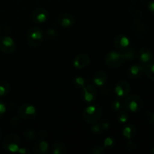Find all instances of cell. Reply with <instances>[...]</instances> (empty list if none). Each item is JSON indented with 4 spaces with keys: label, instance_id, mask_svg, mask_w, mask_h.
Returning <instances> with one entry per match:
<instances>
[{
    "label": "cell",
    "instance_id": "6da1fadb",
    "mask_svg": "<svg viewBox=\"0 0 154 154\" xmlns=\"http://www.w3.org/2000/svg\"><path fill=\"white\" fill-rule=\"evenodd\" d=\"M102 115V108L99 105H89L83 112L84 120L89 124H95L100 120Z\"/></svg>",
    "mask_w": 154,
    "mask_h": 154
},
{
    "label": "cell",
    "instance_id": "7a4b0ae2",
    "mask_svg": "<svg viewBox=\"0 0 154 154\" xmlns=\"http://www.w3.org/2000/svg\"><path fill=\"white\" fill-rule=\"evenodd\" d=\"M45 38V33L39 27H32L27 32V42L30 46L38 48L42 44Z\"/></svg>",
    "mask_w": 154,
    "mask_h": 154
},
{
    "label": "cell",
    "instance_id": "3957f363",
    "mask_svg": "<svg viewBox=\"0 0 154 154\" xmlns=\"http://www.w3.org/2000/svg\"><path fill=\"white\" fill-rule=\"evenodd\" d=\"M124 106L126 111L132 113H137L141 111L144 106V102L140 96L131 95L126 96L124 101Z\"/></svg>",
    "mask_w": 154,
    "mask_h": 154
},
{
    "label": "cell",
    "instance_id": "277c9868",
    "mask_svg": "<svg viewBox=\"0 0 154 154\" xmlns=\"http://www.w3.org/2000/svg\"><path fill=\"white\" fill-rule=\"evenodd\" d=\"M20 138L16 134H9L5 138L2 147L7 151L11 153H17L20 147Z\"/></svg>",
    "mask_w": 154,
    "mask_h": 154
},
{
    "label": "cell",
    "instance_id": "5b68a950",
    "mask_svg": "<svg viewBox=\"0 0 154 154\" xmlns=\"http://www.w3.org/2000/svg\"><path fill=\"white\" fill-rule=\"evenodd\" d=\"M105 62V64L111 69H117L123 65L124 59L120 51H113L107 54Z\"/></svg>",
    "mask_w": 154,
    "mask_h": 154
},
{
    "label": "cell",
    "instance_id": "8992f818",
    "mask_svg": "<svg viewBox=\"0 0 154 154\" xmlns=\"http://www.w3.org/2000/svg\"><path fill=\"white\" fill-rule=\"evenodd\" d=\"M36 114V108L31 104H23L18 109V115L23 120H33L35 118Z\"/></svg>",
    "mask_w": 154,
    "mask_h": 154
},
{
    "label": "cell",
    "instance_id": "52a82bcc",
    "mask_svg": "<svg viewBox=\"0 0 154 154\" xmlns=\"http://www.w3.org/2000/svg\"><path fill=\"white\" fill-rule=\"evenodd\" d=\"M17 48L16 43L13 38L9 36L0 38V51L6 54H11Z\"/></svg>",
    "mask_w": 154,
    "mask_h": 154
},
{
    "label": "cell",
    "instance_id": "ba28073f",
    "mask_svg": "<svg viewBox=\"0 0 154 154\" xmlns=\"http://www.w3.org/2000/svg\"><path fill=\"white\" fill-rule=\"evenodd\" d=\"M130 92V85L126 81H120L114 87V93L119 99H124Z\"/></svg>",
    "mask_w": 154,
    "mask_h": 154
},
{
    "label": "cell",
    "instance_id": "9c48e42d",
    "mask_svg": "<svg viewBox=\"0 0 154 154\" xmlns=\"http://www.w3.org/2000/svg\"><path fill=\"white\" fill-rule=\"evenodd\" d=\"M97 97V90L96 87L90 84L85 85L82 88V98L86 102H94Z\"/></svg>",
    "mask_w": 154,
    "mask_h": 154
},
{
    "label": "cell",
    "instance_id": "30bf717a",
    "mask_svg": "<svg viewBox=\"0 0 154 154\" xmlns=\"http://www.w3.org/2000/svg\"><path fill=\"white\" fill-rule=\"evenodd\" d=\"M32 20L36 23H43L48 18V12L43 8H38L32 12Z\"/></svg>",
    "mask_w": 154,
    "mask_h": 154
},
{
    "label": "cell",
    "instance_id": "8fae6325",
    "mask_svg": "<svg viewBox=\"0 0 154 154\" xmlns=\"http://www.w3.org/2000/svg\"><path fill=\"white\" fill-rule=\"evenodd\" d=\"M114 45L119 51H123L129 48L130 45V41L126 35L119 34L114 38Z\"/></svg>",
    "mask_w": 154,
    "mask_h": 154
},
{
    "label": "cell",
    "instance_id": "7c38bea8",
    "mask_svg": "<svg viewBox=\"0 0 154 154\" xmlns=\"http://www.w3.org/2000/svg\"><path fill=\"white\" fill-rule=\"evenodd\" d=\"M136 57L140 63L143 65H147L151 63L153 60V54L147 48H141L136 53Z\"/></svg>",
    "mask_w": 154,
    "mask_h": 154
},
{
    "label": "cell",
    "instance_id": "4fadbf2b",
    "mask_svg": "<svg viewBox=\"0 0 154 154\" xmlns=\"http://www.w3.org/2000/svg\"><path fill=\"white\" fill-rule=\"evenodd\" d=\"M90 63V57L85 54H81L75 57L73 60V66L75 69H81L87 67Z\"/></svg>",
    "mask_w": 154,
    "mask_h": 154
},
{
    "label": "cell",
    "instance_id": "5bb4252c",
    "mask_svg": "<svg viewBox=\"0 0 154 154\" xmlns=\"http://www.w3.org/2000/svg\"><path fill=\"white\" fill-rule=\"evenodd\" d=\"M58 23L63 28H69L75 24V20L72 14L65 13L59 17Z\"/></svg>",
    "mask_w": 154,
    "mask_h": 154
},
{
    "label": "cell",
    "instance_id": "9a60e30c",
    "mask_svg": "<svg viewBox=\"0 0 154 154\" xmlns=\"http://www.w3.org/2000/svg\"><path fill=\"white\" fill-rule=\"evenodd\" d=\"M128 76L132 79H138L142 76L144 73V67L141 64L132 65L128 69Z\"/></svg>",
    "mask_w": 154,
    "mask_h": 154
},
{
    "label": "cell",
    "instance_id": "2e32d148",
    "mask_svg": "<svg viewBox=\"0 0 154 154\" xmlns=\"http://www.w3.org/2000/svg\"><path fill=\"white\" fill-rule=\"evenodd\" d=\"M108 81V76L103 71H98L93 76V83L98 87H102Z\"/></svg>",
    "mask_w": 154,
    "mask_h": 154
},
{
    "label": "cell",
    "instance_id": "e0dca14e",
    "mask_svg": "<svg viewBox=\"0 0 154 154\" xmlns=\"http://www.w3.org/2000/svg\"><path fill=\"white\" fill-rule=\"evenodd\" d=\"M123 137L128 140H132L136 135V129L132 124H127L124 126L122 132Z\"/></svg>",
    "mask_w": 154,
    "mask_h": 154
},
{
    "label": "cell",
    "instance_id": "ac0fdd59",
    "mask_svg": "<svg viewBox=\"0 0 154 154\" xmlns=\"http://www.w3.org/2000/svg\"><path fill=\"white\" fill-rule=\"evenodd\" d=\"M49 145L45 141H40L36 143L33 148V151L36 154H45L48 151Z\"/></svg>",
    "mask_w": 154,
    "mask_h": 154
},
{
    "label": "cell",
    "instance_id": "d6986e66",
    "mask_svg": "<svg viewBox=\"0 0 154 154\" xmlns=\"http://www.w3.org/2000/svg\"><path fill=\"white\" fill-rule=\"evenodd\" d=\"M53 154H66L67 153V148L66 145L61 141H56L52 147L51 150Z\"/></svg>",
    "mask_w": 154,
    "mask_h": 154
},
{
    "label": "cell",
    "instance_id": "ffe728a7",
    "mask_svg": "<svg viewBox=\"0 0 154 154\" xmlns=\"http://www.w3.org/2000/svg\"><path fill=\"white\" fill-rule=\"evenodd\" d=\"M123 55V59H124V61H131V60H134L136 56V52H135V50L132 48H128L126 49H125L124 51H120Z\"/></svg>",
    "mask_w": 154,
    "mask_h": 154
},
{
    "label": "cell",
    "instance_id": "44dd1931",
    "mask_svg": "<svg viewBox=\"0 0 154 154\" xmlns=\"http://www.w3.org/2000/svg\"><path fill=\"white\" fill-rule=\"evenodd\" d=\"M141 21V17L137 18V20L135 21V25H134V31L136 33V35H143L145 32V26L142 23Z\"/></svg>",
    "mask_w": 154,
    "mask_h": 154
},
{
    "label": "cell",
    "instance_id": "7402d4cb",
    "mask_svg": "<svg viewBox=\"0 0 154 154\" xmlns=\"http://www.w3.org/2000/svg\"><path fill=\"white\" fill-rule=\"evenodd\" d=\"M10 92V85L5 81H0V97L7 96Z\"/></svg>",
    "mask_w": 154,
    "mask_h": 154
},
{
    "label": "cell",
    "instance_id": "603a6c76",
    "mask_svg": "<svg viewBox=\"0 0 154 154\" xmlns=\"http://www.w3.org/2000/svg\"><path fill=\"white\" fill-rule=\"evenodd\" d=\"M144 72H145L146 75L150 78L151 81H154V63H150L145 65L144 67Z\"/></svg>",
    "mask_w": 154,
    "mask_h": 154
},
{
    "label": "cell",
    "instance_id": "cb8c5ba5",
    "mask_svg": "<svg viewBox=\"0 0 154 154\" xmlns=\"http://www.w3.org/2000/svg\"><path fill=\"white\" fill-rule=\"evenodd\" d=\"M117 120L120 123H126V122L129 120V114L128 111L126 110H120L119 112H117Z\"/></svg>",
    "mask_w": 154,
    "mask_h": 154
},
{
    "label": "cell",
    "instance_id": "d4e9b609",
    "mask_svg": "<svg viewBox=\"0 0 154 154\" xmlns=\"http://www.w3.org/2000/svg\"><path fill=\"white\" fill-rule=\"evenodd\" d=\"M23 135L24 138H26L27 140L32 141V140L35 139L36 137H37V132L35 131V129H27L24 131Z\"/></svg>",
    "mask_w": 154,
    "mask_h": 154
},
{
    "label": "cell",
    "instance_id": "484cf974",
    "mask_svg": "<svg viewBox=\"0 0 154 154\" xmlns=\"http://www.w3.org/2000/svg\"><path fill=\"white\" fill-rule=\"evenodd\" d=\"M72 83H73L74 86L78 89H82L83 87L86 85L85 79L81 76L75 77V78H74Z\"/></svg>",
    "mask_w": 154,
    "mask_h": 154
},
{
    "label": "cell",
    "instance_id": "4316f807",
    "mask_svg": "<svg viewBox=\"0 0 154 154\" xmlns=\"http://www.w3.org/2000/svg\"><path fill=\"white\" fill-rule=\"evenodd\" d=\"M115 145V140L114 138L108 137L104 141V147L105 149H111Z\"/></svg>",
    "mask_w": 154,
    "mask_h": 154
},
{
    "label": "cell",
    "instance_id": "83f0119b",
    "mask_svg": "<svg viewBox=\"0 0 154 154\" xmlns=\"http://www.w3.org/2000/svg\"><path fill=\"white\" fill-rule=\"evenodd\" d=\"M123 102L120 99H117V100L114 101L112 103V109L117 113L123 109Z\"/></svg>",
    "mask_w": 154,
    "mask_h": 154
},
{
    "label": "cell",
    "instance_id": "f1b7e54d",
    "mask_svg": "<svg viewBox=\"0 0 154 154\" xmlns=\"http://www.w3.org/2000/svg\"><path fill=\"white\" fill-rule=\"evenodd\" d=\"M105 148L102 146H96V147H92L90 152L93 154H103L105 153Z\"/></svg>",
    "mask_w": 154,
    "mask_h": 154
},
{
    "label": "cell",
    "instance_id": "f546056e",
    "mask_svg": "<svg viewBox=\"0 0 154 154\" xmlns=\"http://www.w3.org/2000/svg\"><path fill=\"white\" fill-rule=\"evenodd\" d=\"M45 36L49 40H53V39L55 38V37L57 36V32L55 31V29H48L46 32V34H45Z\"/></svg>",
    "mask_w": 154,
    "mask_h": 154
},
{
    "label": "cell",
    "instance_id": "4dcf8cb0",
    "mask_svg": "<svg viewBox=\"0 0 154 154\" xmlns=\"http://www.w3.org/2000/svg\"><path fill=\"white\" fill-rule=\"evenodd\" d=\"M99 123V125H100L102 132L108 131V129H110V127H111V123H110V122L107 120H102V121Z\"/></svg>",
    "mask_w": 154,
    "mask_h": 154
},
{
    "label": "cell",
    "instance_id": "1f68e13d",
    "mask_svg": "<svg viewBox=\"0 0 154 154\" xmlns=\"http://www.w3.org/2000/svg\"><path fill=\"white\" fill-rule=\"evenodd\" d=\"M91 132H93V134H96V135L102 133V129H101V126L100 125H99V123H95V124H93V126L91 127Z\"/></svg>",
    "mask_w": 154,
    "mask_h": 154
},
{
    "label": "cell",
    "instance_id": "d6a6232c",
    "mask_svg": "<svg viewBox=\"0 0 154 154\" xmlns=\"http://www.w3.org/2000/svg\"><path fill=\"white\" fill-rule=\"evenodd\" d=\"M6 112V105L3 101L0 100V119L4 116Z\"/></svg>",
    "mask_w": 154,
    "mask_h": 154
},
{
    "label": "cell",
    "instance_id": "836d02e7",
    "mask_svg": "<svg viewBox=\"0 0 154 154\" xmlns=\"http://www.w3.org/2000/svg\"><path fill=\"white\" fill-rule=\"evenodd\" d=\"M147 116L148 117L149 122L150 123V124L154 126V112H147Z\"/></svg>",
    "mask_w": 154,
    "mask_h": 154
},
{
    "label": "cell",
    "instance_id": "e575fe53",
    "mask_svg": "<svg viewBox=\"0 0 154 154\" xmlns=\"http://www.w3.org/2000/svg\"><path fill=\"white\" fill-rule=\"evenodd\" d=\"M148 9L150 13L154 16V0H152L148 4Z\"/></svg>",
    "mask_w": 154,
    "mask_h": 154
},
{
    "label": "cell",
    "instance_id": "d590c367",
    "mask_svg": "<svg viewBox=\"0 0 154 154\" xmlns=\"http://www.w3.org/2000/svg\"><path fill=\"white\" fill-rule=\"evenodd\" d=\"M126 147H127V149L129 150H135V145L133 144L132 141H131L130 140H129V141H128L127 144H126Z\"/></svg>",
    "mask_w": 154,
    "mask_h": 154
},
{
    "label": "cell",
    "instance_id": "8d00e7d4",
    "mask_svg": "<svg viewBox=\"0 0 154 154\" xmlns=\"http://www.w3.org/2000/svg\"><path fill=\"white\" fill-rule=\"evenodd\" d=\"M19 123H20L19 118L17 117H14L11 120V124L12 126H14H14H17Z\"/></svg>",
    "mask_w": 154,
    "mask_h": 154
},
{
    "label": "cell",
    "instance_id": "74e56055",
    "mask_svg": "<svg viewBox=\"0 0 154 154\" xmlns=\"http://www.w3.org/2000/svg\"><path fill=\"white\" fill-rule=\"evenodd\" d=\"M17 153H22V154H26L29 153V150H27L26 147H20V149L18 150Z\"/></svg>",
    "mask_w": 154,
    "mask_h": 154
},
{
    "label": "cell",
    "instance_id": "f35d334b",
    "mask_svg": "<svg viewBox=\"0 0 154 154\" xmlns=\"http://www.w3.org/2000/svg\"><path fill=\"white\" fill-rule=\"evenodd\" d=\"M47 135H48V133H47V132L45 130H41L40 132H39V137H40L41 138H46Z\"/></svg>",
    "mask_w": 154,
    "mask_h": 154
},
{
    "label": "cell",
    "instance_id": "ab89813d",
    "mask_svg": "<svg viewBox=\"0 0 154 154\" xmlns=\"http://www.w3.org/2000/svg\"><path fill=\"white\" fill-rule=\"evenodd\" d=\"M2 131L1 128H0V139L2 138Z\"/></svg>",
    "mask_w": 154,
    "mask_h": 154
},
{
    "label": "cell",
    "instance_id": "60d3db41",
    "mask_svg": "<svg viewBox=\"0 0 154 154\" xmlns=\"http://www.w3.org/2000/svg\"><path fill=\"white\" fill-rule=\"evenodd\" d=\"M151 153H153V154H154V147H153V148H152V150H151Z\"/></svg>",
    "mask_w": 154,
    "mask_h": 154
},
{
    "label": "cell",
    "instance_id": "b9f144b4",
    "mask_svg": "<svg viewBox=\"0 0 154 154\" xmlns=\"http://www.w3.org/2000/svg\"><path fill=\"white\" fill-rule=\"evenodd\" d=\"M1 31H2V29H1V26H0V34H1Z\"/></svg>",
    "mask_w": 154,
    "mask_h": 154
}]
</instances>
